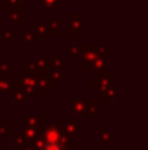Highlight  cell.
<instances>
[{
    "label": "cell",
    "instance_id": "6da1fadb",
    "mask_svg": "<svg viewBox=\"0 0 148 150\" xmlns=\"http://www.w3.org/2000/svg\"><path fill=\"white\" fill-rule=\"evenodd\" d=\"M40 150H66L65 149V143H63V138H61V133L58 129H47L44 138H42V143H40Z\"/></svg>",
    "mask_w": 148,
    "mask_h": 150
}]
</instances>
